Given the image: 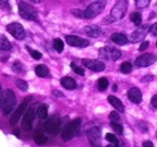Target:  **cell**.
I'll use <instances>...</instances> for the list:
<instances>
[{
	"mask_svg": "<svg viewBox=\"0 0 157 147\" xmlns=\"http://www.w3.org/2000/svg\"><path fill=\"white\" fill-rule=\"evenodd\" d=\"M16 106V95L12 89H6L2 92L1 99H0V109L4 115L11 113L13 107Z\"/></svg>",
	"mask_w": 157,
	"mask_h": 147,
	"instance_id": "obj_1",
	"label": "cell"
},
{
	"mask_svg": "<svg viewBox=\"0 0 157 147\" xmlns=\"http://www.w3.org/2000/svg\"><path fill=\"white\" fill-rule=\"evenodd\" d=\"M104 7H105V0H98V1H94V2L90 4L87 6V9L83 11V18L91 19L97 17L104 10Z\"/></svg>",
	"mask_w": 157,
	"mask_h": 147,
	"instance_id": "obj_2",
	"label": "cell"
},
{
	"mask_svg": "<svg viewBox=\"0 0 157 147\" xmlns=\"http://www.w3.org/2000/svg\"><path fill=\"white\" fill-rule=\"evenodd\" d=\"M127 7H128V1L127 0H117L116 4L114 5V7L111 9V12H110L109 17L111 18V21H120V19H122L123 16L126 15Z\"/></svg>",
	"mask_w": 157,
	"mask_h": 147,
	"instance_id": "obj_3",
	"label": "cell"
},
{
	"mask_svg": "<svg viewBox=\"0 0 157 147\" xmlns=\"http://www.w3.org/2000/svg\"><path fill=\"white\" fill-rule=\"evenodd\" d=\"M18 12H20L21 17L27 19V21H38V12H36V10L32 5H29L27 2L21 1L20 4H18Z\"/></svg>",
	"mask_w": 157,
	"mask_h": 147,
	"instance_id": "obj_4",
	"label": "cell"
},
{
	"mask_svg": "<svg viewBox=\"0 0 157 147\" xmlns=\"http://www.w3.org/2000/svg\"><path fill=\"white\" fill-rule=\"evenodd\" d=\"M80 124H81V119H80V118H76V119L69 122V123L63 128V130H62V139H63L64 141L71 140V139L74 138L75 133L78 131Z\"/></svg>",
	"mask_w": 157,
	"mask_h": 147,
	"instance_id": "obj_5",
	"label": "cell"
},
{
	"mask_svg": "<svg viewBox=\"0 0 157 147\" xmlns=\"http://www.w3.org/2000/svg\"><path fill=\"white\" fill-rule=\"evenodd\" d=\"M121 51L117 48H114V47H109V46H105L103 48L99 50V57L100 58H104L106 60H117L121 58Z\"/></svg>",
	"mask_w": 157,
	"mask_h": 147,
	"instance_id": "obj_6",
	"label": "cell"
},
{
	"mask_svg": "<svg viewBox=\"0 0 157 147\" xmlns=\"http://www.w3.org/2000/svg\"><path fill=\"white\" fill-rule=\"evenodd\" d=\"M60 118L58 116H52L51 118H48L45 123V129L47 133H50L51 135H57L60 130Z\"/></svg>",
	"mask_w": 157,
	"mask_h": 147,
	"instance_id": "obj_7",
	"label": "cell"
},
{
	"mask_svg": "<svg viewBox=\"0 0 157 147\" xmlns=\"http://www.w3.org/2000/svg\"><path fill=\"white\" fill-rule=\"evenodd\" d=\"M34 117H35V111H34L33 107L28 109L24 112V116H23V119H22V128H23V130H25V131H30L32 130Z\"/></svg>",
	"mask_w": 157,
	"mask_h": 147,
	"instance_id": "obj_8",
	"label": "cell"
},
{
	"mask_svg": "<svg viewBox=\"0 0 157 147\" xmlns=\"http://www.w3.org/2000/svg\"><path fill=\"white\" fill-rule=\"evenodd\" d=\"M82 64L94 73H100L105 69V64L98 59H82Z\"/></svg>",
	"mask_w": 157,
	"mask_h": 147,
	"instance_id": "obj_9",
	"label": "cell"
},
{
	"mask_svg": "<svg viewBox=\"0 0 157 147\" xmlns=\"http://www.w3.org/2000/svg\"><path fill=\"white\" fill-rule=\"evenodd\" d=\"M30 100H32V98H25V99L23 100V103L20 105V107L13 112L12 117L10 118V124H11V126H15V124L20 121V118L22 117V115H23V113L25 112V110H27L28 104H29V101H30Z\"/></svg>",
	"mask_w": 157,
	"mask_h": 147,
	"instance_id": "obj_10",
	"label": "cell"
},
{
	"mask_svg": "<svg viewBox=\"0 0 157 147\" xmlns=\"http://www.w3.org/2000/svg\"><path fill=\"white\" fill-rule=\"evenodd\" d=\"M7 32L17 40H23L25 37V30L20 23H11L7 25Z\"/></svg>",
	"mask_w": 157,
	"mask_h": 147,
	"instance_id": "obj_11",
	"label": "cell"
},
{
	"mask_svg": "<svg viewBox=\"0 0 157 147\" xmlns=\"http://www.w3.org/2000/svg\"><path fill=\"white\" fill-rule=\"evenodd\" d=\"M155 62H156V55L151 53H145L136 59V65L138 68H147L152 65Z\"/></svg>",
	"mask_w": 157,
	"mask_h": 147,
	"instance_id": "obj_12",
	"label": "cell"
},
{
	"mask_svg": "<svg viewBox=\"0 0 157 147\" xmlns=\"http://www.w3.org/2000/svg\"><path fill=\"white\" fill-rule=\"evenodd\" d=\"M65 41L68 42V45L73 46V47H78V48H85L90 45V41L86 39H82L76 35H67L65 36Z\"/></svg>",
	"mask_w": 157,
	"mask_h": 147,
	"instance_id": "obj_13",
	"label": "cell"
},
{
	"mask_svg": "<svg viewBox=\"0 0 157 147\" xmlns=\"http://www.w3.org/2000/svg\"><path fill=\"white\" fill-rule=\"evenodd\" d=\"M149 30H150V25H147V24H144V25H139V28H138L136 32H133L132 33V35H131V41L134 43V42H139V41H143V39L146 36V34L149 33Z\"/></svg>",
	"mask_w": 157,
	"mask_h": 147,
	"instance_id": "obj_14",
	"label": "cell"
},
{
	"mask_svg": "<svg viewBox=\"0 0 157 147\" xmlns=\"http://www.w3.org/2000/svg\"><path fill=\"white\" fill-rule=\"evenodd\" d=\"M87 138L92 146H98L99 141H100V128L98 127L91 128L87 131Z\"/></svg>",
	"mask_w": 157,
	"mask_h": 147,
	"instance_id": "obj_15",
	"label": "cell"
},
{
	"mask_svg": "<svg viewBox=\"0 0 157 147\" xmlns=\"http://www.w3.org/2000/svg\"><path fill=\"white\" fill-rule=\"evenodd\" d=\"M128 99L134 104H139L141 101V92H140V89L137 88V87L131 88L128 91Z\"/></svg>",
	"mask_w": 157,
	"mask_h": 147,
	"instance_id": "obj_16",
	"label": "cell"
},
{
	"mask_svg": "<svg viewBox=\"0 0 157 147\" xmlns=\"http://www.w3.org/2000/svg\"><path fill=\"white\" fill-rule=\"evenodd\" d=\"M60 85L65 88V89H69V91H71V89H75L76 88V82H75V80L74 78H71V77H63V78H60Z\"/></svg>",
	"mask_w": 157,
	"mask_h": 147,
	"instance_id": "obj_17",
	"label": "cell"
},
{
	"mask_svg": "<svg viewBox=\"0 0 157 147\" xmlns=\"http://www.w3.org/2000/svg\"><path fill=\"white\" fill-rule=\"evenodd\" d=\"M108 101H109L118 112H123V111H124V106H123L122 101H121L118 98H116V96H114V95L108 96Z\"/></svg>",
	"mask_w": 157,
	"mask_h": 147,
	"instance_id": "obj_18",
	"label": "cell"
},
{
	"mask_svg": "<svg viewBox=\"0 0 157 147\" xmlns=\"http://www.w3.org/2000/svg\"><path fill=\"white\" fill-rule=\"evenodd\" d=\"M85 33L91 37H97L101 34V29L98 25H88L85 28Z\"/></svg>",
	"mask_w": 157,
	"mask_h": 147,
	"instance_id": "obj_19",
	"label": "cell"
},
{
	"mask_svg": "<svg viewBox=\"0 0 157 147\" xmlns=\"http://www.w3.org/2000/svg\"><path fill=\"white\" fill-rule=\"evenodd\" d=\"M111 40L116 43V45H126L128 42V37L122 33H115L111 35Z\"/></svg>",
	"mask_w": 157,
	"mask_h": 147,
	"instance_id": "obj_20",
	"label": "cell"
},
{
	"mask_svg": "<svg viewBox=\"0 0 157 147\" xmlns=\"http://www.w3.org/2000/svg\"><path fill=\"white\" fill-rule=\"evenodd\" d=\"M35 74L39 76V77H48L50 76V70L46 65H38L35 68Z\"/></svg>",
	"mask_w": 157,
	"mask_h": 147,
	"instance_id": "obj_21",
	"label": "cell"
},
{
	"mask_svg": "<svg viewBox=\"0 0 157 147\" xmlns=\"http://www.w3.org/2000/svg\"><path fill=\"white\" fill-rule=\"evenodd\" d=\"M34 140H35V142L38 144V145H44V144H46L47 142V138H46V135L42 133V131H35V134H34Z\"/></svg>",
	"mask_w": 157,
	"mask_h": 147,
	"instance_id": "obj_22",
	"label": "cell"
},
{
	"mask_svg": "<svg viewBox=\"0 0 157 147\" xmlns=\"http://www.w3.org/2000/svg\"><path fill=\"white\" fill-rule=\"evenodd\" d=\"M11 48H12L11 42L4 35H0V50L1 51H10Z\"/></svg>",
	"mask_w": 157,
	"mask_h": 147,
	"instance_id": "obj_23",
	"label": "cell"
},
{
	"mask_svg": "<svg viewBox=\"0 0 157 147\" xmlns=\"http://www.w3.org/2000/svg\"><path fill=\"white\" fill-rule=\"evenodd\" d=\"M36 115L40 119H46L47 118V115H48V111H47V106L45 105H41L38 111H36Z\"/></svg>",
	"mask_w": 157,
	"mask_h": 147,
	"instance_id": "obj_24",
	"label": "cell"
},
{
	"mask_svg": "<svg viewBox=\"0 0 157 147\" xmlns=\"http://www.w3.org/2000/svg\"><path fill=\"white\" fill-rule=\"evenodd\" d=\"M108 86H109V81H108V78L101 77V78H99L98 80V89L100 91V92H104V91L108 88Z\"/></svg>",
	"mask_w": 157,
	"mask_h": 147,
	"instance_id": "obj_25",
	"label": "cell"
},
{
	"mask_svg": "<svg viewBox=\"0 0 157 147\" xmlns=\"http://www.w3.org/2000/svg\"><path fill=\"white\" fill-rule=\"evenodd\" d=\"M53 46H55V50H56L58 53H62L63 50H64V42H63L60 39H55V40H53Z\"/></svg>",
	"mask_w": 157,
	"mask_h": 147,
	"instance_id": "obj_26",
	"label": "cell"
},
{
	"mask_svg": "<svg viewBox=\"0 0 157 147\" xmlns=\"http://www.w3.org/2000/svg\"><path fill=\"white\" fill-rule=\"evenodd\" d=\"M131 21H132L137 27H139V25L141 24V15H140L139 12H133V13L131 15Z\"/></svg>",
	"mask_w": 157,
	"mask_h": 147,
	"instance_id": "obj_27",
	"label": "cell"
},
{
	"mask_svg": "<svg viewBox=\"0 0 157 147\" xmlns=\"http://www.w3.org/2000/svg\"><path fill=\"white\" fill-rule=\"evenodd\" d=\"M120 70H121V73H123V74H129L132 71V64H131L129 62H124V63L121 64Z\"/></svg>",
	"mask_w": 157,
	"mask_h": 147,
	"instance_id": "obj_28",
	"label": "cell"
},
{
	"mask_svg": "<svg viewBox=\"0 0 157 147\" xmlns=\"http://www.w3.org/2000/svg\"><path fill=\"white\" fill-rule=\"evenodd\" d=\"M16 86H17V88L21 89L22 92L28 91V83H27L25 81L21 80V78H17V80H16Z\"/></svg>",
	"mask_w": 157,
	"mask_h": 147,
	"instance_id": "obj_29",
	"label": "cell"
},
{
	"mask_svg": "<svg viewBox=\"0 0 157 147\" xmlns=\"http://www.w3.org/2000/svg\"><path fill=\"white\" fill-rule=\"evenodd\" d=\"M27 51L29 52V55H32L34 59H41V57H42V55L40 53L39 51H35V50H32L30 47H28L27 46Z\"/></svg>",
	"mask_w": 157,
	"mask_h": 147,
	"instance_id": "obj_30",
	"label": "cell"
},
{
	"mask_svg": "<svg viewBox=\"0 0 157 147\" xmlns=\"http://www.w3.org/2000/svg\"><path fill=\"white\" fill-rule=\"evenodd\" d=\"M105 139H106L109 142H111L113 145H115V146H117L118 145L117 138H116L114 134H106V135H105Z\"/></svg>",
	"mask_w": 157,
	"mask_h": 147,
	"instance_id": "obj_31",
	"label": "cell"
},
{
	"mask_svg": "<svg viewBox=\"0 0 157 147\" xmlns=\"http://www.w3.org/2000/svg\"><path fill=\"white\" fill-rule=\"evenodd\" d=\"M111 127L115 130V133H117V134H123V127H122L120 123H117V122H111Z\"/></svg>",
	"mask_w": 157,
	"mask_h": 147,
	"instance_id": "obj_32",
	"label": "cell"
},
{
	"mask_svg": "<svg viewBox=\"0 0 157 147\" xmlns=\"http://www.w3.org/2000/svg\"><path fill=\"white\" fill-rule=\"evenodd\" d=\"M151 0H136V5L139 9H144V7H147L149 4H150Z\"/></svg>",
	"mask_w": 157,
	"mask_h": 147,
	"instance_id": "obj_33",
	"label": "cell"
},
{
	"mask_svg": "<svg viewBox=\"0 0 157 147\" xmlns=\"http://www.w3.org/2000/svg\"><path fill=\"white\" fill-rule=\"evenodd\" d=\"M70 66H71V69L78 74V75H80V76H83V75H85V70H83V69H81V68H78V66H76V64H75V63H71V64H70Z\"/></svg>",
	"mask_w": 157,
	"mask_h": 147,
	"instance_id": "obj_34",
	"label": "cell"
},
{
	"mask_svg": "<svg viewBox=\"0 0 157 147\" xmlns=\"http://www.w3.org/2000/svg\"><path fill=\"white\" fill-rule=\"evenodd\" d=\"M109 118H110L111 122H118L120 121V115H118L116 111H113V112H110Z\"/></svg>",
	"mask_w": 157,
	"mask_h": 147,
	"instance_id": "obj_35",
	"label": "cell"
},
{
	"mask_svg": "<svg viewBox=\"0 0 157 147\" xmlns=\"http://www.w3.org/2000/svg\"><path fill=\"white\" fill-rule=\"evenodd\" d=\"M12 69H13L15 71H17V73H21V71L23 70V66H22V64H21L20 62H16V63L13 64V66H12Z\"/></svg>",
	"mask_w": 157,
	"mask_h": 147,
	"instance_id": "obj_36",
	"label": "cell"
},
{
	"mask_svg": "<svg viewBox=\"0 0 157 147\" xmlns=\"http://www.w3.org/2000/svg\"><path fill=\"white\" fill-rule=\"evenodd\" d=\"M0 6L2 7V9H10V2H9V0H0Z\"/></svg>",
	"mask_w": 157,
	"mask_h": 147,
	"instance_id": "obj_37",
	"label": "cell"
},
{
	"mask_svg": "<svg viewBox=\"0 0 157 147\" xmlns=\"http://www.w3.org/2000/svg\"><path fill=\"white\" fill-rule=\"evenodd\" d=\"M150 33H151L152 35H157V22L150 27Z\"/></svg>",
	"mask_w": 157,
	"mask_h": 147,
	"instance_id": "obj_38",
	"label": "cell"
},
{
	"mask_svg": "<svg viewBox=\"0 0 157 147\" xmlns=\"http://www.w3.org/2000/svg\"><path fill=\"white\" fill-rule=\"evenodd\" d=\"M147 47H149V42H147V41H144V42L141 43V46L139 47V51H140V52H143V51H145Z\"/></svg>",
	"mask_w": 157,
	"mask_h": 147,
	"instance_id": "obj_39",
	"label": "cell"
},
{
	"mask_svg": "<svg viewBox=\"0 0 157 147\" xmlns=\"http://www.w3.org/2000/svg\"><path fill=\"white\" fill-rule=\"evenodd\" d=\"M151 105H152L155 109H157V94L152 96V99H151Z\"/></svg>",
	"mask_w": 157,
	"mask_h": 147,
	"instance_id": "obj_40",
	"label": "cell"
},
{
	"mask_svg": "<svg viewBox=\"0 0 157 147\" xmlns=\"http://www.w3.org/2000/svg\"><path fill=\"white\" fill-rule=\"evenodd\" d=\"M143 146L144 147H152L154 146V144H152L151 141H145V142H143Z\"/></svg>",
	"mask_w": 157,
	"mask_h": 147,
	"instance_id": "obj_41",
	"label": "cell"
},
{
	"mask_svg": "<svg viewBox=\"0 0 157 147\" xmlns=\"http://www.w3.org/2000/svg\"><path fill=\"white\" fill-rule=\"evenodd\" d=\"M55 95H58V96H63V94H62V93L60 92H57V91H55Z\"/></svg>",
	"mask_w": 157,
	"mask_h": 147,
	"instance_id": "obj_42",
	"label": "cell"
},
{
	"mask_svg": "<svg viewBox=\"0 0 157 147\" xmlns=\"http://www.w3.org/2000/svg\"><path fill=\"white\" fill-rule=\"evenodd\" d=\"M1 95H2V87H1V85H0V99H1Z\"/></svg>",
	"mask_w": 157,
	"mask_h": 147,
	"instance_id": "obj_43",
	"label": "cell"
},
{
	"mask_svg": "<svg viewBox=\"0 0 157 147\" xmlns=\"http://www.w3.org/2000/svg\"><path fill=\"white\" fill-rule=\"evenodd\" d=\"M32 1H33V2H40L41 0H32Z\"/></svg>",
	"mask_w": 157,
	"mask_h": 147,
	"instance_id": "obj_44",
	"label": "cell"
},
{
	"mask_svg": "<svg viewBox=\"0 0 157 147\" xmlns=\"http://www.w3.org/2000/svg\"><path fill=\"white\" fill-rule=\"evenodd\" d=\"M156 45H157V42H156Z\"/></svg>",
	"mask_w": 157,
	"mask_h": 147,
	"instance_id": "obj_45",
	"label": "cell"
}]
</instances>
